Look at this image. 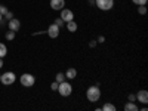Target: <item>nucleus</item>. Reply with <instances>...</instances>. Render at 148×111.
Returning a JSON list of instances; mask_svg holds the SVG:
<instances>
[{
    "label": "nucleus",
    "mask_w": 148,
    "mask_h": 111,
    "mask_svg": "<svg viewBox=\"0 0 148 111\" xmlns=\"http://www.w3.org/2000/svg\"><path fill=\"white\" fill-rule=\"evenodd\" d=\"M64 80H65V74H64V73H58V74H56V80H55V82L61 83V82H64Z\"/></svg>",
    "instance_id": "18"
},
{
    "label": "nucleus",
    "mask_w": 148,
    "mask_h": 111,
    "mask_svg": "<svg viewBox=\"0 0 148 111\" xmlns=\"http://www.w3.org/2000/svg\"><path fill=\"white\" fill-rule=\"evenodd\" d=\"M8 12V9H6V6L5 5H0V15H5Z\"/></svg>",
    "instance_id": "22"
},
{
    "label": "nucleus",
    "mask_w": 148,
    "mask_h": 111,
    "mask_svg": "<svg viewBox=\"0 0 148 111\" xmlns=\"http://www.w3.org/2000/svg\"><path fill=\"white\" fill-rule=\"evenodd\" d=\"M5 64H3V58H0V68H2Z\"/></svg>",
    "instance_id": "27"
},
{
    "label": "nucleus",
    "mask_w": 148,
    "mask_h": 111,
    "mask_svg": "<svg viewBox=\"0 0 148 111\" xmlns=\"http://www.w3.org/2000/svg\"><path fill=\"white\" fill-rule=\"evenodd\" d=\"M64 5H65V0H51V8L53 10L64 9Z\"/></svg>",
    "instance_id": "9"
},
{
    "label": "nucleus",
    "mask_w": 148,
    "mask_h": 111,
    "mask_svg": "<svg viewBox=\"0 0 148 111\" xmlns=\"http://www.w3.org/2000/svg\"><path fill=\"white\" fill-rule=\"evenodd\" d=\"M65 28L70 31V33H76L77 31V22L76 21H68V22H65Z\"/></svg>",
    "instance_id": "11"
},
{
    "label": "nucleus",
    "mask_w": 148,
    "mask_h": 111,
    "mask_svg": "<svg viewBox=\"0 0 148 111\" xmlns=\"http://www.w3.org/2000/svg\"><path fill=\"white\" fill-rule=\"evenodd\" d=\"M8 27H9V30H12V31L16 33V31L21 28V22H19L16 18H10L9 22H8Z\"/></svg>",
    "instance_id": "8"
},
{
    "label": "nucleus",
    "mask_w": 148,
    "mask_h": 111,
    "mask_svg": "<svg viewBox=\"0 0 148 111\" xmlns=\"http://www.w3.org/2000/svg\"><path fill=\"white\" fill-rule=\"evenodd\" d=\"M59 27L56 25V24H52L51 27L47 28V34H49V37H51V39H56V37L59 36Z\"/></svg>",
    "instance_id": "7"
},
{
    "label": "nucleus",
    "mask_w": 148,
    "mask_h": 111,
    "mask_svg": "<svg viewBox=\"0 0 148 111\" xmlns=\"http://www.w3.org/2000/svg\"><path fill=\"white\" fill-rule=\"evenodd\" d=\"M86 98L90 101V102H98L101 98V90L98 86H90V88H88V90H86Z\"/></svg>",
    "instance_id": "1"
},
{
    "label": "nucleus",
    "mask_w": 148,
    "mask_h": 111,
    "mask_svg": "<svg viewBox=\"0 0 148 111\" xmlns=\"http://www.w3.org/2000/svg\"><path fill=\"white\" fill-rule=\"evenodd\" d=\"M129 101H130V102H135V101H136V95L130 93V95H129Z\"/></svg>",
    "instance_id": "24"
},
{
    "label": "nucleus",
    "mask_w": 148,
    "mask_h": 111,
    "mask_svg": "<svg viewBox=\"0 0 148 111\" xmlns=\"http://www.w3.org/2000/svg\"><path fill=\"white\" fill-rule=\"evenodd\" d=\"M96 42H98V43H104V42H105V37H104V36H99Z\"/></svg>",
    "instance_id": "25"
},
{
    "label": "nucleus",
    "mask_w": 148,
    "mask_h": 111,
    "mask_svg": "<svg viewBox=\"0 0 148 111\" xmlns=\"http://www.w3.org/2000/svg\"><path fill=\"white\" fill-rule=\"evenodd\" d=\"M58 84H59L58 82H53V83L51 84V89H52V90H58Z\"/></svg>",
    "instance_id": "23"
},
{
    "label": "nucleus",
    "mask_w": 148,
    "mask_h": 111,
    "mask_svg": "<svg viewBox=\"0 0 148 111\" xmlns=\"http://www.w3.org/2000/svg\"><path fill=\"white\" fill-rule=\"evenodd\" d=\"M89 5H95V0H89Z\"/></svg>",
    "instance_id": "28"
},
{
    "label": "nucleus",
    "mask_w": 148,
    "mask_h": 111,
    "mask_svg": "<svg viewBox=\"0 0 148 111\" xmlns=\"http://www.w3.org/2000/svg\"><path fill=\"white\" fill-rule=\"evenodd\" d=\"M53 24H56V25H58L59 28H62V27H65V22H64L62 19H61L59 16H58V18L55 19V22H53Z\"/></svg>",
    "instance_id": "17"
},
{
    "label": "nucleus",
    "mask_w": 148,
    "mask_h": 111,
    "mask_svg": "<svg viewBox=\"0 0 148 111\" xmlns=\"http://www.w3.org/2000/svg\"><path fill=\"white\" fill-rule=\"evenodd\" d=\"M34 83H36V77L33 76V74L25 73V74H22V76H21V84L24 86V88H31Z\"/></svg>",
    "instance_id": "3"
},
{
    "label": "nucleus",
    "mask_w": 148,
    "mask_h": 111,
    "mask_svg": "<svg viewBox=\"0 0 148 111\" xmlns=\"http://www.w3.org/2000/svg\"><path fill=\"white\" fill-rule=\"evenodd\" d=\"M3 18H5V19H8V21H9V19H10V18H14V14H12V12H9V10H8V12H6V14H5V15H3Z\"/></svg>",
    "instance_id": "21"
},
{
    "label": "nucleus",
    "mask_w": 148,
    "mask_h": 111,
    "mask_svg": "<svg viewBox=\"0 0 148 111\" xmlns=\"http://www.w3.org/2000/svg\"><path fill=\"white\" fill-rule=\"evenodd\" d=\"M102 111H117V108H116V105H113V104H104V107L101 108Z\"/></svg>",
    "instance_id": "14"
},
{
    "label": "nucleus",
    "mask_w": 148,
    "mask_h": 111,
    "mask_svg": "<svg viewBox=\"0 0 148 111\" xmlns=\"http://www.w3.org/2000/svg\"><path fill=\"white\" fill-rule=\"evenodd\" d=\"M61 19H62L64 22H68V21H73L74 19V14H73V10H70V9H61V16H59Z\"/></svg>",
    "instance_id": "6"
},
{
    "label": "nucleus",
    "mask_w": 148,
    "mask_h": 111,
    "mask_svg": "<svg viewBox=\"0 0 148 111\" xmlns=\"http://www.w3.org/2000/svg\"><path fill=\"white\" fill-rule=\"evenodd\" d=\"M96 45H98V42H96V40H92V42L89 43V46H90V47H95Z\"/></svg>",
    "instance_id": "26"
},
{
    "label": "nucleus",
    "mask_w": 148,
    "mask_h": 111,
    "mask_svg": "<svg viewBox=\"0 0 148 111\" xmlns=\"http://www.w3.org/2000/svg\"><path fill=\"white\" fill-rule=\"evenodd\" d=\"M2 19H3V15H0V22H2Z\"/></svg>",
    "instance_id": "29"
},
{
    "label": "nucleus",
    "mask_w": 148,
    "mask_h": 111,
    "mask_svg": "<svg viewBox=\"0 0 148 111\" xmlns=\"http://www.w3.org/2000/svg\"><path fill=\"white\" fill-rule=\"evenodd\" d=\"M5 37H6V40H9V42H10V40H14V39H15V31L9 30V31L6 33V36H5Z\"/></svg>",
    "instance_id": "16"
},
{
    "label": "nucleus",
    "mask_w": 148,
    "mask_h": 111,
    "mask_svg": "<svg viewBox=\"0 0 148 111\" xmlns=\"http://www.w3.org/2000/svg\"><path fill=\"white\" fill-rule=\"evenodd\" d=\"M132 2H133L135 5L141 6V5H147V2H148V0H132Z\"/></svg>",
    "instance_id": "20"
},
{
    "label": "nucleus",
    "mask_w": 148,
    "mask_h": 111,
    "mask_svg": "<svg viewBox=\"0 0 148 111\" xmlns=\"http://www.w3.org/2000/svg\"><path fill=\"white\" fill-rule=\"evenodd\" d=\"M58 92H59V95H62V96H70L71 92H73V86L68 82L64 80V82H61L58 84Z\"/></svg>",
    "instance_id": "2"
},
{
    "label": "nucleus",
    "mask_w": 148,
    "mask_h": 111,
    "mask_svg": "<svg viewBox=\"0 0 148 111\" xmlns=\"http://www.w3.org/2000/svg\"><path fill=\"white\" fill-rule=\"evenodd\" d=\"M136 101H139L142 104H147L148 102V92L147 90H139L136 93Z\"/></svg>",
    "instance_id": "10"
},
{
    "label": "nucleus",
    "mask_w": 148,
    "mask_h": 111,
    "mask_svg": "<svg viewBox=\"0 0 148 111\" xmlns=\"http://www.w3.org/2000/svg\"><path fill=\"white\" fill-rule=\"evenodd\" d=\"M138 14H139V15H145V14H147V6H145V5L138 6Z\"/></svg>",
    "instance_id": "19"
},
{
    "label": "nucleus",
    "mask_w": 148,
    "mask_h": 111,
    "mask_svg": "<svg viewBox=\"0 0 148 111\" xmlns=\"http://www.w3.org/2000/svg\"><path fill=\"white\" fill-rule=\"evenodd\" d=\"M125 111H138V107H136V104L135 102H127L126 105H125Z\"/></svg>",
    "instance_id": "13"
},
{
    "label": "nucleus",
    "mask_w": 148,
    "mask_h": 111,
    "mask_svg": "<svg viewBox=\"0 0 148 111\" xmlns=\"http://www.w3.org/2000/svg\"><path fill=\"white\" fill-rule=\"evenodd\" d=\"M76 76H77V70L76 68H68L65 71V79H68V80L76 79Z\"/></svg>",
    "instance_id": "12"
},
{
    "label": "nucleus",
    "mask_w": 148,
    "mask_h": 111,
    "mask_svg": "<svg viewBox=\"0 0 148 111\" xmlns=\"http://www.w3.org/2000/svg\"><path fill=\"white\" fill-rule=\"evenodd\" d=\"M0 77H2V74H0Z\"/></svg>",
    "instance_id": "30"
},
{
    "label": "nucleus",
    "mask_w": 148,
    "mask_h": 111,
    "mask_svg": "<svg viewBox=\"0 0 148 111\" xmlns=\"http://www.w3.org/2000/svg\"><path fill=\"white\" fill-rule=\"evenodd\" d=\"M95 6H98L101 10H110L114 6V0H95Z\"/></svg>",
    "instance_id": "5"
},
{
    "label": "nucleus",
    "mask_w": 148,
    "mask_h": 111,
    "mask_svg": "<svg viewBox=\"0 0 148 111\" xmlns=\"http://www.w3.org/2000/svg\"><path fill=\"white\" fill-rule=\"evenodd\" d=\"M6 53H8V49H6V45H3V43H0V58H3V56H6Z\"/></svg>",
    "instance_id": "15"
},
{
    "label": "nucleus",
    "mask_w": 148,
    "mask_h": 111,
    "mask_svg": "<svg viewBox=\"0 0 148 111\" xmlns=\"http://www.w3.org/2000/svg\"><path fill=\"white\" fill-rule=\"evenodd\" d=\"M15 80H16V76H15V73H12V71H8V73L2 74V77H0V82H2L3 84H6V86L15 83Z\"/></svg>",
    "instance_id": "4"
}]
</instances>
